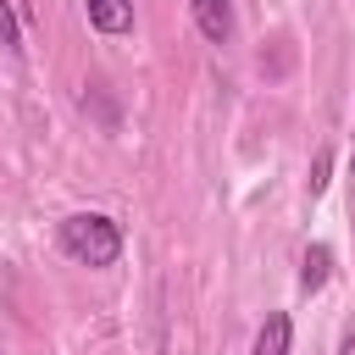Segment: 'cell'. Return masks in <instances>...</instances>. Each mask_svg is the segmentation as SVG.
Returning <instances> with one entry per match:
<instances>
[{"instance_id":"obj_1","label":"cell","mask_w":355,"mask_h":355,"mask_svg":"<svg viewBox=\"0 0 355 355\" xmlns=\"http://www.w3.org/2000/svg\"><path fill=\"white\" fill-rule=\"evenodd\" d=\"M61 250L83 266H111L122 255V227L100 211H78V216L61 222Z\"/></svg>"},{"instance_id":"obj_2","label":"cell","mask_w":355,"mask_h":355,"mask_svg":"<svg viewBox=\"0 0 355 355\" xmlns=\"http://www.w3.org/2000/svg\"><path fill=\"white\" fill-rule=\"evenodd\" d=\"M189 11H194V28L211 44H227L233 39V0H189Z\"/></svg>"},{"instance_id":"obj_3","label":"cell","mask_w":355,"mask_h":355,"mask_svg":"<svg viewBox=\"0 0 355 355\" xmlns=\"http://www.w3.org/2000/svg\"><path fill=\"white\" fill-rule=\"evenodd\" d=\"M89 6V28L105 39H122L133 28V0H83Z\"/></svg>"},{"instance_id":"obj_4","label":"cell","mask_w":355,"mask_h":355,"mask_svg":"<svg viewBox=\"0 0 355 355\" xmlns=\"http://www.w3.org/2000/svg\"><path fill=\"white\" fill-rule=\"evenodd\" d=\"M288 344H294V322H288V311H272V316L261 322L250 355H288Z\"/></svg>"},{"instance_id":"obj_5","label":"cell","mask_w":355,"mask_h":355,"mask_svg":"<svg viewBox=\"0 0 355 355\" xmlns=\"http://www.w3.org/2000/svg\"><path fill=\"white\" fill-rule=\"evenodd\" d=\"M327 272H333V250H327V244H311V250H305V261H300V288H305V294H316V288L327 283Z\"/></svg>"},{"instance_id":"obj_6","label":"cell","mask_w":355,"mask_h":355,"mask_svg":"<svg viewBox=\"0 0 355 355\" xmlns=\"http://www.w3.org/2000/svg\"><path fill=\"white\" fill-rule=\"evenodd\" d=\"M0 50H22V28H17L11 0H0Z\"/></svg>"},{"instance_id":"obj_7","label":"cell","mask_w":355,"mask_h":355,"mask_svg":"<svg viewBox=\"0 0 355 355\" xmlns=\"http://www.w3.org/2000/svg\"><path fill=\"white\" fill-rule=\"evenodd\" d=\"M338 355H355V333H349V338H344V349H338Z\"/></svg>"},{"instance_id":"obj_8","label":"cell","mask_w":355,"mask_h":355,"mask_svg":"<svg viewBox=\"0 0 355 355\" xmlns=\"http://www.w3.org/2000/svg\"><path fill=\"white\" fill-rule=\"evenodd\" d=\"M349 172H355V155H349Z\"/></svg>"}]
</instances>
